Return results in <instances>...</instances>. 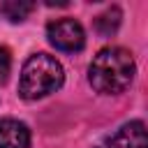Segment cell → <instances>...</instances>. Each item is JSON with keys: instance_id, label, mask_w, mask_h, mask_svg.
Wrapping results in <instances>:
<instances>
[{"instance_id": "6da1fadb", "label": "cell", "mask_w": 148, "mask_h": 148, "mask_svg": "<svg viewBox=\"0 0 148 148\" xmlns=\"http://www.w3.org/2000/svg\"><path fill=\"white\" fill-rule=\"evenodd\" d=\"M134 69H136L134 58L127 49L106 46L92 58V62L88 67V79H90V86L97 92L118 95L132 83Z\"/></svg>"}, {"instance_id": "7a4b0ae2", "label": "cell", "mask_w": 148, "mask_h": 148, "mask_svg": "<svg viewBox=\"0 0 148 148\" xmlns=\"http://www.w3.org/2000/svg\"><path fill=\"white\" fill-rule=\"evenodd\" d=\"M65 81L62 65L49 53H35L23 62L18 79V95L23 99H39L56 92Z\"/></svg>"}, {"instance_id": "3957f363", "label": "cell", "mask_w": 148, "mask_h": 148, "mask_svg": "<svg viewBox=\"0 0 148 148\" xmlns=\"http://www.w3.org/2000/svg\"><path fill=\"white\" fill-rule=\"evenodd\" d=\"M46 37L58 51H65V53L81 51L83 44H86L83 25L79 21H74V18H56V21H51L46 25Z\"/></svg>"}, {"instance_id": "277c9868", "label": "cell", "mask_w": 148, "mask_h": 148, "mask_svg": "<svg viewBox=\"0 0 148 148\" xmlns=\"http://www.w3.org/2000/svg\"><path fill=\"white\" fill-rule=\"evenodd\" d=\"M109 148H148L146 125L141 120H132V123L123 125L109 139Z\"/></svg>"}, {"instance_id": "5b68a950", "label": "cell", "mask_w": 148, "mask_h": 148, "mask_svg": "<svg viewBox=\"0 0 148 148\" xmlns=\"http://www.w3.org/2000/svg\"><path fill=\"white\" fill-rule=\"evenodd\" d=\"M30 146V130L25 123L14 118L0 120V148H28Z\"/></svg>"}, {"instance_id": "8992f818", "label": "cell", "mask_w": 148, "mask_h": 148, "mask_svg": "<svg viewBox=\"0 0 148 148\" xmlns=\"http://www.w3.org/2000/svg\"><path fill=\"white\" fill-rule=\"evenodd\" d=\"M118 25H120V9H118V7H111V9H106L104 14H99V16L95 18V30H97L102 37L113 35V32L118 30Z\"/></svg>"}, {"instance_id": "52a82bcc", "label": "cell", "mask_w": 148, "mask_h": 148, "mask_svg": "<svg viewBox=\"0 0 148 148\" xmlns=\"http://www.w3.org/2000/svg\"><path fill=\"white\" fill-rule=\"evenodd\" d=\"M32 9H35L32 2H21V0H7L0 5V14L7 16L9 21H23Z\"/></svg>"}, {"instance_id": "ba28073f", "label": "cell", "mask_w": 148, "mask_h": 148, "mask_svg": "<svg viewBox=\"0 0 148 148\" xmlns=\"http://www.w3.org/2000/svg\"><path fill=\"white\" fill-rule=\"evenodd\" d=\"M9 69H12V56H9V51L5 46H0V83L7 81Z\"/></svg>"}]
</instances>
